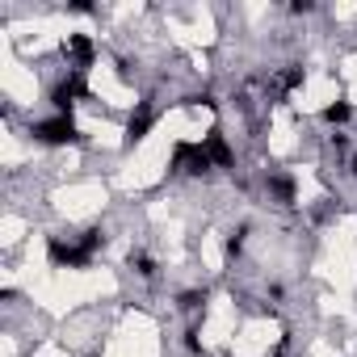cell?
<instances>
[{
	"label": "cell",
	"instance_id": "1",
	"mask_svg": "<svg viewBox=\"0 0 357 357\" xmlns=\"http://www.w3.org/2000/svg\"><path fill=\"white\" fill-rule=\"evenodd\" d=\"M30 139L43 143V147H76V143H84L80 126H76L68 114H51V118L30 122Z\"/></svg>",
	"mask_w": 357,
	"mask_h": 357
},
{
	"label": "cell",
	"instance_id": "2",
	"mask_svg": "<svg viewBox=\"0 0 357 357\" xmlns=\"http://www.w3.org/2000/svg\"><path fill=\"white\" fill-rule=\"evenodd\" d=\"M47 101L55 105V114H68V118H72V105L89 101V84H84V72H72V68H68V76H59V80L51 84Z\"/></svg>",
	"mask_w": 357,
	"mask_h": 357
},
{
	"label": "cell",
	"instance_id": "3",
	"mask_svg": "<svg viewBox=\"0 0 357 357\" xmlns=\"http://www.w3.org/2000/svg\"><path fill=\"white\" fill-rule=\"evenodd\" d=\"M168 172L211 176V172H215V160L206 155V147H202V143H176V147H172V160H168Z\"/></svg>",
	"mask_w": 357,
	"mask_h": 357
},
{
	"label": "cell",
	"instance_id": "4",
	"mask_svg": "<svg viewBox=\"0 0 357 357\" xmlns=\"http://www.w3.org/2000/svg\"><path fill=\"white\" fill-rule=\"evenodd\" d=\"M47 257L55 269H89L93 265V257L76 240H63V236H47Z\"/></svg>",
	"mask_w": 357,
	"mask_h": 357
},
{
	"label": "cell",
	"instance_id": "5",
	"mask_svg": "<svg viewBox=\"0 0 357 357\" xmlns=\"http://www.w3.org/2000/svg\"><path fill=\"white\" fill-rule=\"evenodd\" d=\"M202 147H206V155L215 160V168L236 172V151H231V143H227V135H223L219 126H211V130L202 135Z\"/></svg>",
	"mask_w": 357,
	"mask_h": 357
},
{
	"label": "cell",
	"instance_id": "6",
	"mask_svg": "<svg viewBox=\"0 0 357 357\" xmlns=\"http://www.w3.org/2000/svg\"><path fill=\"white\" fill-rule=\"evenodd\" d=\"M151 126H155V109H151V101H139L135 105V114H130V122H126V147H135V143H143L147 135H151Z\"/></svg>",
	"mask_w": 357,
	"mask_h": 357
},
{
	"label": "cell",
	"instance_id": "7",
	"mask_svg": "<svg viewBox=\"0 0 357 357\" xmlns=\"http://www.w3.org/2000/svg\"><path fill=\"white\" fill-rule=\"evenodd\" d=\"M265 194H269V202H278V206H294V202H298V185H294L290 172H269V176H265Z\"/></svg>",
	"mask_w": 357,
	"mask_h": 357
},
{
	"label": "cell",
	"instance_id": "8",
	"mask_svg": "<svg viewBox=\"0 0 357 357\" xmlns=\"http://www.w3.org/2000/svg\"><path fill=\"white\" fill-rule=\"evenodd\" d=\"M68 55H72V72H84V68H93L97 47L89 34H68Z\"/></svg>",
	"mask_w": 357,
	"mask_h": 357
},
{
	"label": "cell",
	"instance_id": "9",
	"mask_svg": "<svg viewBox=\"0 0 357 357\" xmlns=\"http://www.w3.org/2000/svg\"><path fill=\"white\" fill-rule=\"evenodd\" d=\"M303 80H307V72H303V63H286V72L278 76V89H282V93H294V89H298Z\"/></svg>",
	"mask_w": 357,
	"mask_h": 357
},
{
	"label": "cell",
	"instance_id": "10",
	"mask_svg": "<svg viewBox=\"0 0 357 357\" xmlns=\"http://www.w3.org/2000/svg\"><path fill=\"white\" fill-rule=\"evenodd\" d=\"M353 118V105L349 101H332V105H324V122L328 126H344Z\"/></svg>",
	"mask_w": 357,
	"mask_h": 357
},
{
	"label": "cell",
	"instance_id": "11",
	"mask_svg": "<svg viewBox=\"0 0 357 357\" xmlns=\"http://www.w3.org/2000/svg\"><path fill=\"white\" fill-rule=\"evenodd\" d=\"M76 244H80L89 257H97V252L105 248V231H101V227H89V231H80V240H76Z\"/></svg>",
	"mask_w": 357,
	"mask_h": 357
},
{
	"label": "cell",
	"instance_id": "12",
	"mask_svg": "<svg viewBox=\"0 0 357 357\" xmlns=\"http://www.w3.org/2000/svg\"><path fill=\"white\" fill-rule=\"evenodd\" d=\"M130 269H135V273H139L143 282H151L160 265H155V257H147V252H130Z\"/></svg>",
	"mask_w": 357,
	"mask_h": 357
},
{
	"label": "cell",
	"instance_id": "13",
	"mask_svg": "<svg viewBox=\"0 0 357 357\" xmlns=\"http://www.w3.org/2000/svg\"><path fill=\"white\" fill-rule=\"evenodd\" d=\"M176 307L181 311H202L206 307V290H181L176 294Z\"/></svg>",
	"mask_w": 357,
	"mask_h": 357
},
{
	"label": "cell",
	"instance_id": "14",
	"mask_svg": "<svg viewBox=\"0 0 357 357\" xmlns=\"http://www.w3.org/2000/svg\"><path fill=\"white\" fill-rule=\"evenodd\" d=\"M248 231H252V227H248V223H240V227H236V231L227 236V257H231V261H236V257L244 252V240H248Z\"/></svg>",
	"mask_w": 357,
	"mask_h": 357
},
{
	"label": "cell",
	"instance_id": "15",
	"mask_svg": "<svg viewBox=\"0 0 357 357\" xmlns=\"http://www.w3.org/2000/svg\"><path fill=\"white\" fill-rule=\"evenodd\" d=\"M190 105H202V109H219V97H215L211 89H202V93H194V97H190Z\"/></svg>",
	"mask_w": 357,
	"mask_h": 357
},
{
	"label": "cell",
	"instance_id": "16",
	"mask_svg": "<svg viewBox=\"0 0 357 357\" xmlns=\"http://www.w3.org/2000/svg\"><path fill=\"white\" fill-rule=\"evenodd\" d=\"M185 349H190L194 357H202V340H198V328H190V332H185Z\"/></svg>",
	"mask_w": 357,
	"mask_h": 357
},
{
	"label": "cell",
	"instance_id": "17",
	"mask_svg": "<svg viewBox=\"0 0 357 357\" xmlns=\"http://www.w3.org/2000/svg\"><path fill=\"white\" fill-rule=\"evenodd\" d=\"M290 13H294V17H307V13H315V5H311V0H294Z\"/></svg>",
	"mask_w": 357,
	"mask_h": 357
},
{
	"label": "cell",
	"instance_id": "18",
	"mask_svg": "<svg viewBox=\"0 0 357 357\" xmlns=\"http://www.w3.org/2000/svg\"><path fill=\"white\" fill-rule=\"evenodd\" d=\"M332 147H336V151H344V147H349V135H340V130H336V135H332Z\"/></svg>",
	"mask_w": 357,
	"mask_h": 357
},
{
	"label": "cell",
	"instance_id": "19",
	"mask_svg": "<svg viewBox=\"0 0 357 357\" xmlns=\"http://www.w3.org/2000/svg\"><path fill=\"white\" fill-rule=\"evenodd\" d=\"M349 172H353V181H357V155H353V160H349Z\"/></svg>",
	"mask_w": 357,
	"mask_h": 357
}]
</instances>
